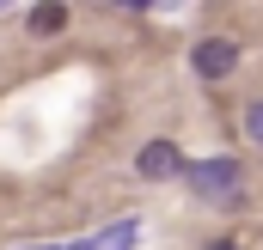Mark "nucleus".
Here are the masks:
<instances>
[{
    "mask_svg": "<svg viewBox=\"0 0 263 250\" xmlns=\"http://www.w3.org/2000/svg\"><path fill=\"white\" fill-rule=\"evenodd\" d=\"M190 73L196 79H227V73H239V43L233 37H202L196 49H190Z\"/></svg>",
    "mask_w": 263,
    "mask_h": 250,
    "instance_id": "f03ea898",
    "label": "nucleus"
},
{
    "mask_svg": "<svg viewBox=\"0 0 263 250\" xmlns=\"http://www.w3.org/2000/svg\"><path fill=\"white\" fill-rule=\"evenodd\" d=\"M135 238H141V220H117L104 238H86V250H129Z\"/></svg>",
    "mask_w": 263,
    "mask_h": 250,
    "instance_id": "20e7f679",
    "label": "nucleus"
},
{
    "mask_svg": "<svg viewBox=\"0 0 263 250\" xmlns=\"http://www.w3.org/2000/svg\"><path fill=\"white\" fill-rule=\"evenodd\" d=\"M245 134H251V140H263V98L245 110Z\"/></svg>",
    "mask_w": 263,
    "mask_h": 250,
    "instance_id": "423d86ee",
    "label": "nucleus"
},
{
    "mask_svg": "<svg viewBox=\"0 0 263 250\" xmlns=\"http://www.w3.org/2000/svg\"><path fill=\"white\" fill-rule=\"evenodd\" d=\"M184 177L208 201H239V177L245 171H239V159H196V165H184Z\"/></svg>",
    "mask_w": 263,
    "mask_h": 250,
    "instance_id": "f257e3e1",
    "label": "nucleus"
},
{
    "mask_svg": "<svg viewBox=\"0 0 263 250\" xmlns=\"http://www.w3.org/2000/svg\"><path fill=\"white\" fill-rule=\"evenodd\" d=\"M135 171H141L147 183H172V177H184V153H178L172 140H147V147L135 153Z\"/></svg>",
    "mask_w": 263,
    "mask_h": 250,
    "instance_id": "7ed1b4c3",
    "label": "nucleus"
},
{
    "mask_svg": "<svg viewBox=\"0 0 263 250\" xmlns=\"http://www.w3.org/2000/svg\"><path fill=\"white\" fill-rule=\"evenodd\" d=\"M31 250H55V244H31Z\"/></svg>",
    "mask_w": 263,
    "mask_h": 250,
    "instance_id": "6e6552de",
    "label": "nucleus"
},
{
    "mask_svg": "<svg viewBox=\"0 0 263 250\" xmlns=\"http://www.w3.org/2000/svg\"><path fill=\"white\" fill-rule=\"evenodd\" d=\"M208 250H239V244H227V238H220V244H208Z\"/></svg>",
    "mask_w": 263,
    "mask_h": 250,
    "instance_id": "0eeeda50",
    "label": "nucleus"
},
{
    "mask_svg": "<svg viewBox=\"0 0 263 250\" xmlns=\"http://www.w3.org/2000/svg\"><path fill=\"white\" fill-rule=\"evenodd\" d=\"M25 25H31L37 37H55V31L67 25V6H62V0H49V6H31V18H25Z\"/></svg>",
    "mask_w": 263,
    "mask_h": 250,
    "instance_id": "39448f33",
    "label": "nucleus"
}]
</instances>
